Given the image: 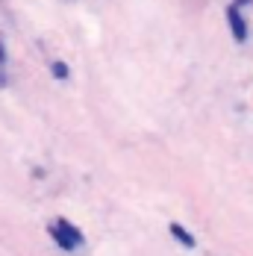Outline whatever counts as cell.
Masks as SVG:
<instances>
[{
  "mask_svg": "<svg viewBox=\"0 0 253 256\" xmlns=\"http://www.w3.org/2000/svg\"><path fill=\"white\" fill-rule=\"evenodd\" d=\"M0 62H3V48H0Z\"/></svg>",
  "mask_w": 253,
  "mask_h": 256,
  "instance_id": "obj_5",
  "label": "cell"
},
{
  "mask_svg": "<svg viewBox=\"0 0 253 256\" xmlns=\"http://www.w3.org/2000/svg\"><path fill=\"white\" fill-rule=\"evenodd\" d=\"M53 74H56L59 80L68 77V68H65V62H53Z\"/></svg>",
  "mask_w": 253,
  "mask_h": 256,
  "instance_id": "obj_4",
  "label": "cell"
},
{
  "mask_svg": "<svg viewBox=\"0 0 253 256\" xmlns=\"http://www.w3.org/2000/svg\"><path fill=\"white\" fill-rule=\"evenodd\" d=\"M227 15H230V26H232V36H236V42H244V38H248V26H244V21H242L238 9L232 6Z\"/></svg>",
  "mask_w": 253,
  "mask_h": 256,
  "instance_id": "obj_2",
  "label": "cell"
},
{
  "mask_svg": "<svg viewBox=\"0 0 253 256\" xmlns=\"http://www.w3.org/2000/svg\"><path fill=\"white\" fill-rule=\"evenodd\" d=\"M50 236L59 242V248H65V250H74L76 244H82V232L74 230L68 221H53L50 224Z\"/></svg>",
  "mask_w": 253,
  "mask_h": 256,
  "instance_id": "obj_1",
  "label": "cell"
},
{
  "mask_svg": "<svg viewBox=\"0 0 253 256\" xmlns=\"http://www.w3.org/2000/svg\"><path fill=\"white\" fill-rule=\"evenodd\" d=\"M171 236H174V238H180V242H182V244H186V248H194V238H192V236H188V232L182 230V227H180V224H171Z\"/></svg>",
  "mask_w": 253,
  "mask_h": 256,
  "instance_id": "obj_3",
  "label": "cell"
}]
</instances>
